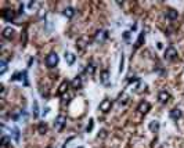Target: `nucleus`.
<instances>
[{
    "mask_svg": "<svg viewBox=\"0 0 184 148\" xmlns=\"http://www.w3.org/2000/svg\"><path fill=\"white\" fill-rule=\"evenodd\" d=\"M93 126H94V119H90L89 120V125L86 126V131H87V133L93 130Z\"/></svg>",
    "mask_w": 184,
    "mask_h": 148,
    "instance_id": "nucleus-24",
    "label": "nucleus"
},
{
    "mask_svg": "<svg viewBox=\"0 0 184 148\" xmlns=\"http://www.w3.org/2000/svg\"><path fill=\"white\" fill-rule=\"evenodd\" d=\"M87 45H89V42H87L86 37H82V39H79L78 42H76V47L80 49V50H83V49L86 47Z\"/></svg>",
    "mask_w": 184,
    "mask_h": 148,
    "instance_id": "nucleus-18",
    "label": "nucleus"
},
{
    "mask_svg": "<svg viewBox=\"0 0 184 148\" xmlns=\"http://www.w3.org/2000/svg\"><path fill=\"white\" fill-rule=\"evenodd\" d=\"M151 105L150 103H147V101H141V103L139 104V108H137V111L140 112V114H147L148 111H150Z\"/></svg>",
    "mask_w": 184,
    "mask_h": 148,
    "instance_id": "nucleus-9",
    "label": "nucleus"
},
{
    "mask_svg": "<svg viewBox=\"0 0 184 148\" xmlns=\"http://www.w3.org/2000/svg\"><path fill=\"white\" fill-rule=\"evenodd\" d=\"M94 71H96V67H94V64H93V62L87 64V67H86V73H89V75H93V73H94Z\"/></svg>",
    "mask_w": 184,
    "mask_h": 148,
    "instance_id": "nucleus-22",
    "label": "nucleus"
},
{
    "mask_svg": "<svg viewBox=\"0 0 184 148\" xmlns=\"http://www.w3.org/2000/svg\"><path fill=\"white\" fill-rule=\"evenodd\" d=\"M101 83L103 84H109V73H108V71H103V72H101Z\"/></svg>",
    "mask_w": 184,
    "mask_h": 148,
    "instance_id": "nucleus-14",
    "label": "nucleus"
},
{
    "mask_svg": "<svg viewBox=\"0 0 184 148\" xmlns=\"http://www.w3.org/2000/svg\"><path fill=\"white\" fill-rule=\"evenodd\" d=\"M7 71V61L6 60H2L0 61V75H4Z\"/></svg>",
    "mask_w": 184,
    "mask_h": 148,
    "instance_id": "nucleus-20",
    "label": "nucleus"
},
{
    "mask_svg": "<svg viewBox=\"0 0 184 148\" xmlns=\"http://www.w3.org/2000/svg\"><path fill=\"white\" fill-rule=\"evenodd\" d=\"M9 142H10V138L7 136H4L3 138H2V145H3V147H9Z\"/></svg>",
    "mask_w": 184,
    "mask_h": 148,
    "instance_id": "nucleus-25",
    "label": "nucleus"
},
{
    "mask_svg": "<svg viewBox=\"0 0 184 148\" xmlns=\"http://www.w3.org/2000/svg\"><path fill=\"white\" fill-rule=\"evenodd\" d=\"M176 57H177V50H176L173 46H169V47L165 50V58L172 61V60H174Z\"/></svg>",
    "mask_w": 184,
    "mask_h": 148,
    "instance_id": "nucleus-4",
    "label": "nucleus"
},
{
    "mask_svg": "<svg viewBox=\"0 0 184 148\" xmlns=\"http://www.w3.org/2000/svg\"><path fill=\"white\" fill-rule=\"evenodd\" d=\"M13 136H14L15 141H18V140H20V130H18V129H14V130H13Z\"/></svg>",
    "mask_w": 184,
    "mask_h": 148,
    "instance_id": "nucleus-26",
    "label": "nucleus"
},
{
    "mask_svg": "<svg viewBox=\"0 0 184 148\" xmlns=\"http://www.w3.org/2000/svg\"><path fill=\"white\" fill-rule=\"evenodd\" d=\"M112 108V100H109V98H105V100H103L100 103V105H98V109L103 112H109Z\"/></svg>",
    "mask_w": 184,
    "mask_h": 148,
    "instance_id": "nucleus-3",
    "label": "nucleus"
},
{
    "mask_svg": "<svg viewBox=\"0 0 184 148\" xmlns=\"http://www.w3.org/2000/svg\"><path fill=\"white\" fill-rule=\"evenodd\" d=\"M26 72L24 71V72H17V73H14L13 75V78H11V80H21L22 82L24 80V84H28V79H26Z\"/></svg>",
    "mask_w": 184,
    "mask_h": 148,
    "instance_id": "nucleus-6",
    "label": "nucleus"
},
{
    "mask_svg": "<svg viewBox=\"0 0 184 148\" xmlns=\"http://www.w3.org/2000/svg\"><path fill=\"white\" fill-rule=\"evenodd\" d=\"M144 39H145V32L143 31L139 35V39H137V42H136V49L141 46V43H143V40H144Z\"/></svg>",
    "mask_w": 184,
    "mask_h": 148,
    "instance_id": "nucleus-21",
    "label": "nucleus"
},
{
    "mask_svg": "<svg viewBox=\"0 0 184 148\" xmlns=\"http://www.w3.org/2000/svg\"><path fill=\"white\" fill-rule=\"evenodd\" d=\"M148 127H150V130L152 131V133H156V131L159 130V122L158 120H152V122H150Z\"/></svg>",
    "mask_w": 184,
    "mask_h": 148,
    "instance_id": "nucleus-19",
    "label": "nucleus"
},
{
    "mask_svg": "<svg viewBox=\"0 0 184 148\" xmlns=\"http://www.w3.org/2000/svg\"><path fill=\"white\" fill-rule=\"evenodd\" d=\"M169 98H170V94L166 90H161V92L158 93V100L161 101L162 104H166L167 101H169Z\"/></svg>",
    "mask_w": 184,
    "mask_h": 148,
    "instance_id": "nucleus-7",
    "label": "nucleus"
},
{
    "mask_svg": "<svg viewBox=\"0 0 184 148\" xmlns=\"http://www.w3.org/2000/svg\"><path fill=\"white\" fill-rule=\"evenodd\" d=\"M71 86H72V89H80L82 87V78L80 76H76V78L71 82Z\"/></svg>",
    "mask_w": 184,
    "mask_h": 148,
    "instance_id": "nucleus-13",
    "label": "nucleus"
},
{
    "mask_svg": "<svg viewBox=\"0 0 184 148\" xmlns=\"http://www.w3.org/2000/svg\"><path fill=\"white\" fill-rule=\"evenodd\" d=\"M107 37H108V32L107 31H97L96 32V36H94V40L97 43H103L107 40Z\"/></svg>",
    "mask_w": 184,
    "mask_h": 148,
    "instance_id": "nucleus-5",
    "label": "nucleus"
},
{
    "mask_svg": "<svg viewBox=\"0 0 184 148\" xmlns=\"http://www.w3.org/2000/svg\"><path fill=\"white\" fill-rule=\"evenodd\" d=\"M32 109H33V116H37V115H39V112H37V103H36V101L33 103V107H32Z\"/></svg>",
    "mask_w": 184,
    "mask_h": 148,
    "instance_id": "nucleus-27",
    "label": "nucleus"
},
{
    "mask_svg": "<svg viewBox=\"0 0 184 148\" xmlns=\"http://www.w3.org/2000/svg\"><path fill=\"white\" fill-rule=\"evenodd\" d=\"M123 62H125V57H123V54H122V57H120V67H119V72H122V71H123Z\"/></svg>",
    "mask_w": 184,
    "mask_h": 148,
    "instance_id": "nucleus-28",
    "label": "nucleus"
},
{
    "mask_svg": "<svg viewBox=\"0 0 184 148\" xmlns=\"http://www.w3.org/2000/svg\"><path fill=\"white\" fill-rule=\"evenodd\" d=\"M47 112H49V108H46V109H45V111H43V112H42V115H43V116H45V115H46V114H47Z\"/></svg>",
    "mask_w": 184,
    "mask_h": 148,
    "instance_id": "nucleus-30",
    "label": "nucleus"
},
{
    "mask_svg": "<svg viewBox=\"0 0 184 148\" xmlns=\"http://www.w3.org/2000/svg\"><path fill=\"white\" fill-rule=\"evenodd\" d=\"M58 61H60V58H58V54L57 53H50L46 57V65H47L49 68H56Z\"/></svg>",
    "mask_w": 184,
    "mask_h": 148,
    "instance_id": "nucleus-1",
    "label": "nucleus"
},
{
    "mask_svg": "<svg viewBox=\"0 0 184 148\" xmlns=\"http://www.w3.org/2000/svg\"><path fill=\"white\" fill-rule=\"evenodd\" d=\"M65 123H67V118L64 116V115H58V116L56 118V120H54V129L56 130H62L65 126Z\"/></svg>",
    "mask_w": 184,
    "mask_h": 148,
    "instance_id": "nucleus-2",
    "label": "nucleus"
},
{
    "mask_svg": "<svg viewBox=\"0 0 184 148\" xmlns=\"http://www.w3.org/2000/svg\"><path fill=\"white\" fill-rule=\"evenodd\" d=\"M166 18L167 20H170V21H173V20H176V18H177V15H178V13L176 11V10H173V9H169L166 11Z\"/></svg>",
    "mask_w": 184,
    "mask_h": 148,
    "instance_id": "nucleus-11",
    "label": "nucleus"
},
{
    "mask_svg": "<svg viewBox=\"0 0 184 148\" xmlns=\"http://www.w3.org/2000/svg\"><path fill=\"white\" fill-rule=\"evenodd\" d=\"M69 82H68V80H64V82H62V83H61V86H60V89H58V94L60 95H62V94H64V93L65 92H67V90H68V87H69Z\"/></svg>",
    "mask_w": 184,
    "mask_h": 148,
    "instance_id": "nucleus-16",
    "label": "nucleus"
},
{
    "mask_svg": "<svg viewBox=\"0 0 184 148\" xmlns=\"http://www.w3.org/2000/svg\"><path fill=\"white\" fill-rule=\"evenodd\" d=\"M62 14H64L67 18H72L73 15H75V9H73V7H67V9H64Z\"/></svg>",
    "mask_w": 184,
    "mask_h": 148,
    "instance_id": "nucleus-17",
    "label": "nucleus"
},
{
    "mask_svg": "<svg viewBox=\"0 0 184 148\" xmlns=\"http://www.w3.org/2000/svg\"><path fill=\"white\" fill-rule=\"evenodd\" d=\"M46 130H47V126H46L45 122H42V123L39 125V133H40V134H45Z\"/></svg>",
    "mask_w": 184,
    "mask_h": 148,
    "instance_id": "nucleus-23",
    "label": "nucleus"
},
{
    "mask_svg": "<svg viewBox=\"0 0 184 148\" xmlns=\"http://www.w3.org/2000/svg\"><path fill=\"white\" fill-rule=\"evenodd\" d=\"M2 17H3L6 21H13L14 20V17H15V13L13 11V10H10V9H6L3 13H2Z\"/></svg>",
    "mask_w": 184,
    "mask_h": 148,
    "instance_id": "nucleus-10",
    "label": "nucleus"
},
{
    "mask_svg": "<svg viewBox=\"0 0 184 148\" xmlns=\"http://www.w3.org/2000/svg\"><path fill=\"white\" fill-rule=\"evenodd\" d=\"M47 148H53V147H47Z\"/></svg>",
    "mask_w": 184,
    "mask_h": 148,
    "instance_id": "nucleus-31",
    "label": "nucleus"
},
{
    "mask_svg": "<svg viewBox=\"0 0 184 148\" xmlns=\"http://www.w3.org/2000/svg\"><path fill=\"white\" fill-rule=\"evenodd\" d=\"M14 33H15V31L11 28V26H7V28L3 29V37L7 40H11L13 37H14Z\"/></svg>",
    "mask_w": 184,
    "mask_h": 148,
    "instance_id": "nucleus-8",
    "label": "nucleus"
},
{
    "mask_svg": "<svg viewBox=\"0 0 184 148\" xmlns=\"http://www.w3.org/2000/svg\"><path fill=\"white\" fill-rule=\"evenodd\" d=\"M129 36H130V32H125V39H129Z\"/></svg>",
    "mask_w": 184,
    "mask_h": 148,
    "instance_id": "nucleus-29",
    "label": "nucleus"
},
{
    "mask_svg": "<svg viewBox=\"0 0 184 148\" xmlns=\"http://www.w3.org/2000/svg\"><path fill=\"white\" fill-rule=\"evenodd\" d=\"M170 118H172L173 120H177V119H180L181 118V111L178 108H174V109H172L170 111Z\"/></svg>",
    "mask_w": 184,
    "mask_h": 148,
    "instance_id": "nucleus-15",
    "label": "nucleus"
},
{
    "mask_svg": "<svg viewBox=\"0 0 184 148\" xmlns=\"http://www.w3.org/2000/svg\"><path fill=\"white\" fill-rule=\"evenodd\" d=\"M75 60H76V56L73 53H69V51L65 53V61H67V64L72 65L73 62H75Z\"/></svg>",
    "mask_w": 184,
    "mask_h": 148,
    "instance_id": "nucleus-12",
    "label": "nucleus"
}]
</instances>
